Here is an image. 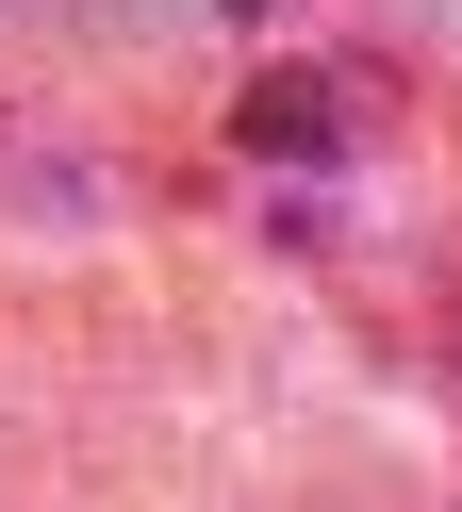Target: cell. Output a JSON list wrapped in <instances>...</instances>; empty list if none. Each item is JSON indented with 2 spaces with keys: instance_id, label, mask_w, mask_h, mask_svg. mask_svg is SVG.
<instances>
[{
  "instance_id": "1",
  "label": "cell",
  "mask_w": 462,
  "mask_h": 512,
  "mask_svg": "<svg viewBox=\"0 0 462 512\" xmlns=\"http://www.w3.org/2000/svg\"><path fill=\"white\" fill-rule=\"evenodd\" d=\"M314 133H330V67H264L231 100V149H264V166H314Z\"/></svg>"
}]
</instances>
